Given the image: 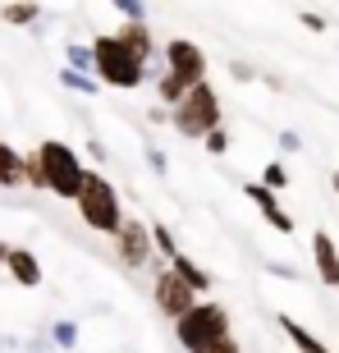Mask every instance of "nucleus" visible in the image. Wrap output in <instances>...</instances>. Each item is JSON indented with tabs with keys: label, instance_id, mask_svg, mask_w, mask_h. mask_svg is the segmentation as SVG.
I'll return each mask as SVG.
<instances>
[{
	"label": "nucleus",
	"instance_id": "29",
	"mask_svg": "<svg viewBox=\"0 0 339 353\" xmlns=\"http://www.w3.org/2000/svg\"><path fill=\"white\" fill-rule=\"evenodd\" d=\"M298 147H302V138H298L294 129H285V133H280V152H298Z\"/></svg>",
	"mask_w": 339,
	"mask_h": 353
},
{
	"label": "nucleus",
	"instance_id": "3",
	"mask_svg": "<svg viewBox=\"0 0 339 353\" xmlns=\"http://www.w3.org/2000/svg\"><path fill=\"white\" fill-rule=\"evenodd\" d=\"M79 216L88 230H96V234H119V225L129 221L124 216V207H119V193H115V183L105 179V174L88 170V179H83V193H79Z\"/></svg>",
	"mask_w": 339,
	"mask_h": 353
},
{
	"label": "nucleus",
	"instance_id": "31",
	"mask_svg": "<svg viewBox=\"0 0 339 353\" xmlns=\"http://www.w3.org/2000/svg\"><path fill=\"white\" fill-rule=\"evenodd\" d=\"M216 353H243V344H238L234 335H229V340H225V344H220V349H216Z\"/></svg>",
	"mask_w": 339,
	"mask_h": 353
},
{
	"label": "nucleus",
	"instance_id": "20",
	"mask_svg": "<svg viewBox=\"0 0 339 353\" xmlns=\"http://www.w3.org/2000/svg\"><path fill=\"white\" fill-rule=\"evenodd\" d=\"M65 55H69V69H79V74H92V69H96V55H92V46H79V41H69Z\"/></svg>",
	"mask_w": 339,
	"mask_h": 353
},
{
	"label": "nucleus",
	"instance_id": "25",
	"mask_svg": "<svg viewBox=\"0 0 339 353\" xmlns=\"http://www.w3.org/2000/svg\"><path fill=\"white\" fill-rule=\"evenodd\" d=\"M119 19H124V23H147V5H133V0H124V5H119Z\"/></svg>",
	"mask_w": 339,
	"mask_h": 353
},
{
	"label": "nucleus",
	"instance_id": "11",
	"mask_svg": "<svg viewBox=\"0 0 339 353\" xmlns=\"http://www.w3.org/2000/svg\"><path fill=\"white\" fill-rule=\"evenodd\" d=\"M5 271H10L14 285H23V289L41 285V262H37V252H28V248H14L10 262H5Z\"/></svg>",
	"mask_w": 339,
	"mask_h": 353
},
{
	"label": "nucleus",
	"instance_id": "13",
	"mask_svg": "<svg viewBox=\"0 0 339 353\" xmlns=\"http://www.w3.org/2000/svg\"><path fill=\"white\" fill-rule=\"evenodd\" d=\"M0 188H23V152L0 143Z\"/></svg>",
	"mask_w": 339,
	"mask_h": 353
},
{
	"label": "nucleus",
	"instance_id": "19",
	"mask_svg": "<svg viewBox=\"0 0 339 353\" xmlns=\"http://www.w3.org/2000/svg\"><path fill=\"white\" fill-rule=\"evenodd\" d=\"M0 19L14 23V28H28V23H37V19H41V5H5Z\"/></svg>",
	"mask_w": 339,
	"mask_h": 353
},
{
	"label": "nucleus",
	"instance_id": "6",
	"mask_svg": "<svg viewBox=\"0 0 339 353\" xmlns=\"http://www.w3.org/2000/svg\"><path fill=\"white\" fill-rule=\"evenodd\" d=\"M152 303H156V312L170 316V321H183V316L193 312L197 303V289L183 280V275H174V266H161L156 275H152Z\"/></svg>",
	"mask_w": 339,
	"mask_h": 353
},
{
	"label": "nucleus",
	"instance_id": "16",
	"mask_svg": "<svg viewBox=\"0 0 339 353\" xmlns=\"http://www.w3.org/2000/svg\"><path fill=\"white\" fill-rule=\"evenodd\" d=\"M243 197H248V202H252V207L261 211V216H271V211H280V202H275V193H271V188H266L261 179H248V183H243Z\"/></svg>",
	"mask_w": 339,
	"mask_h": 353
},
{
	"label": "nucleus",
	"instance_id": "33",
	"mask_svg": "<svg viewBox=\"0 0 339 353\" xmlns=\"http://www.w3.org/2000/svg\"><path fill=\"white\" fill-rule=\"evenodd\" d=\"M330 188H335V193H339V170H335V174H330Z\"/></svg>",
	"mask_w": 339,
	"mask_h": 353
},
{
	"label": "nucleus",
	"instance_id": "10",
	"mask_svg": "<svg viewBox=\"0 0 339 353\" xmlns=\"http://www.w3.org/2000/svg\"><path fill=\"white\" fill-rule=\"evenodd\" d=\"M115 37L124 41V51H129L133 60H143V65H152V60H156V51H161V46H156V37H152V28H147V23H124V28L115 32Z\"/></svg>",
	"mask_w": 339,
	"mask_h": 353
},
{
	"label": "nucleus",
	"instance_id": "24",
	"mask_svg": "<svg viewBox=\"0 0 339 353\" xmlns=\"http://www.w3.org/2000/svg\"><path fill=\"white\" fill-rule=\"evenodd\" d=\"M202 147H207L211 157H225V152H229V129H216V133H207V138H202Z\"/></svg>",
	"mask_w": 339,
	"mask_h": 353
},
{
	"label": "nucleus",
	"instance_id": "2",
	"mask_svg": "<svg viewBox=\"0 0 339 353\" xmlns=\"http://www.w3.org/2000/svg\"><path fill=\"white\" fill-rule=\"evenodd\" d=\"M92 55H96V69H92V79L101 83V88H119V92H133L147 83V65L143 60H133L124 51V41L115 32H101V37L92 41Z\"/></svg>",
	"mask_w": 339,
	"mask_h": 353
},
{
	"label": "nucleus",
	"instance_id": "9",
	"mask_svg": "<svg viewBox=\"0 0 339 353\" xmlns=\"http://www.w3.org/2000/svg\"><path fill=\"white\" fill-rule=\"evenodd\" d=\"M312 262H316V280L326 289H339V243L330 230H316L312 234Z\"/></svg>",
	"mask_w": 339,
	"mask_h": 353
},
{
	"label": "nucleus",
	"instance_id": "22",
	"mask_svg": "<svg viewBox=\"0 0 339 353\" xmlns=\"http://www.w3.org/2000/svg\"><path fill=\"white\" fill-rule=\"evenodd\" d=\"M261 183H266L271 193H280V188H289V170H285V161H271V165L261 170Z\"/></svg>",
	"mask_w": 339,
	"mask_h": 353
},
{
	"label": "nucleus",
	"instance_id": "26",
	"mask_svg": "<svg viewBox=\"0 0 339 353\" xmlns=\"http://www.w3.org/2000/svg\"><path fill=\"white\" fill-rule=\"evenodd\" d=\"M147 165H152V170H156L161 179L170 174V161H165V152H161V147H152V152H147Z\"/></svg>",
	"mask_w": 339,
	"mask_h": 353
},
{
	"label": "nucleus",
	"instance_id": "1",
	"mask_svg": "<svg viewBox=\"0 0 339 353\" xmlns=\"http://www.w3.org/2000/svg\"><path fill=\"white\" fill-rule=\"evenodd\" d=\"M229 335H234L229 312H225L216 299H202L183 321H174V340H179L188 353H216Z\"/></svg>",
	"mask_w": 339,
	"mask_h": 353
},
{
	"label": "nucleus",
	"instance_id": "23",
	"mask_svg": "<svg viewBox=\"0 0 339 353\" xmlns=\"http://www.w3.org/2000/svg\"><path fill=\"white\" fill-rule=\"evenodd\" d=\"M51 340H55V349H74V344H79V326H74V321H55Z\"/></svg>",
	"mask_w": 339,
	"mask_h": 353
},
{
	"label": "nucleus",
	"instance_id": "28",
	"mask_svg": "<svg viewBox=\"0 0 339 353\" xmlns=\"http://www.w3.org/2000/svg\"><path fill=\"white\" fill-rule=\"evenodd\" d=\"M298 19H302V28H312V32H326V19H321L316 10H302Z\"/></svg>",
	"mask_w": 339,
	"mask_h": 353
},
{
	"label": "nucleus",
	"instance_id": "14",
	"mask_svg": "<svg viewBox=\"0 0 339 353\" xmlns=\"http://www.w3.org/2000/svg\"><path fill=\"white\" fill-rule=\"evenodd\" d=\"M188 92H193V88H188L183 79H174L170 69H165V74L156 79V97H161V105H165V110H174V105H183V97H188Z\"/></svg>",
	"mask_w": 339,
	"mask_h": 353
},
{
	"label": "nucleus",
	"instance_id": "21",
	"mask_svg": "<svg viewBox=\"0 0 339 353\" xmlns=\"http://www.w3.org/2000/svg\"><path fill=\"white\" fill-rule=\"evenodd\" d=\"M60 83H65V88H74V92H88V97L101 88V83L92 79V74H79V69H60Z\"/></svg>",
	"mask_w": 339,
	"mask_h": 353
},
{
	"label": "nucleus",
	"instance_id": "12",
	"mask_svg": "<svg viewBox=\"0 0 339 353\" xmlns=\"http://www.w3.org/2000/svg\"><path fill=\"white\" fill-rule=\"evenodd\" d=\"M275 321H280V330H285V340L294 344V349H298V353H335V349H330L326 340H316V335H312V330H307V326H298V321H294V316H289V312H280V316H275Z\"/></svg>",
	"mask_w": 339,
	"mask_h": 353
},
{
	"label": "nucleus",
	"instance_id": "4",
	"mask_svg": "<svg viewBox=\"0 0 339 353\" xmlns=\"http://www.w3.org/2000/svg\"><path fill=\"white\" fill-rule=\"evenodd\" d=\"M170 124H174V133H179V138H207V133L225 129L220 92L211 88V83H197V88L183 97V105H174V110H170Z\"/></svg>",
	"mask_w": 339,
	"mask_h": 353
},
{
	"label": "nucleus",
	"instance_id": "17",
	"mask_svg": "<svg viewBox=\"0 0 339 353\" xmlns=\"http://www.w3.org/2000/svg\"><path fill=\"white\" fill-rule=\"evenodd\" d=\"M23 183H28V188H46V193H51V179H46V165H41L37 147L23 152Z\"/></svg>",
	"mask_w": 339,
	"mask_h": 353
},
{
	"label": "nucleus",
	"instance_id": "7",
	"mask_svg": "<svg viewBox=\"0 0 339 353\" xmlns=\"http://www.w3.org/2000/svg\"><path fill=\"white\" fill-rule=\"evenodd\" d=\"M115 257H119V266H129V271H143V266L156 257L152 225H143L138 216H129V221L119 225V234H115Z\"/></svg>",
	"mask_w": 339,
	"mask_h": 353
},
{
	"label": "nucleus",
	"instance_id": "18",
	"mask_svg": "<svg viewBox=\"0 0 339 353\" xmlns=\"http://www.w3.org/2000/svg\"><path fill=\"white\" fill-rule=\"evenodd\" d=\"M152 243H156V257H165V266L179 257V243H174V234H170V225L152 221Z\"/></svg>",
	"mask_w": 339,
	"mask_h": 353
},
{
	"label": "nucleus",
	"instance_id": "30",
	"mask_svg": "<svg viewBox=\"0 0 339 353\" xmlns=\"http://www.w3.org/2000/svg\"><path fill=\"white\" fill-rule=\"evenodd\" d=\"M147 119H152V124H170V110H165V105H152V110H147Z\"/></svg>",
	"mask_w": 339,
	"mask_h": 353
},
{
	"label": "nucleus",
	"instance_id": "27",
	"mask_svg": "<svg viewBox=\"0 0 339 353\" xmlns=\"http://www.w3.org/2000/svg\"><path fill=\"white\" fill-rule=\"evenodd\" d=\"M229 79H234V83H252L257 74H252V65H243V60H234V65H229Z\"/></svg>",
	"mask_w": 339,
	"mask_h": 353
},
{
	"label": "nucleus",
	"instance_id": "32",
	"mask_svg": "<svg viewBox=\"0 0 339 353\" xmlns=\"http://www.w3.org/2000/svg\"><path fill=\"white\" fill-rule=\"evenodd\" d=\"M10 252H14V243H5V239H0V266L10 262Z\"/></svg>",
	"mask_w": 339,
	"mask_h": 353
},
{
	"label": "nucleus",
	"instance_id": "5",
	"mask_svg": "<svg viewBox=\"0 0 339 353\" xmlns=\"http://www.w3.org/2000/svg\"><path fill=\"white\" fill-rule=\"evenodd\" d=\"M37 157H41V165H46L51 193L65 197V202H79L83 179H88V165L79 161V152L69 143H60V138H46V143H37Z\"/></svg>",
	"mask_w": 339,
	"mask_h": 353
},
{
	"label": "nucleus",
	"instance_id": "15",
	"mask_svg": "<svg viewBox=\"0 0 339 353\" xmlns=\"http://www.w3.org/2000/svg\"><path fill=\"white\" fill-rule=\"evenodd\" d=\"M170 266H174V275H183V280H188V285L197 289V299H202V294H207V289H211V275L202 271V266H197L193 257H188V252H179V257H174V262H170Z\"/></svg>",
	"mask_w": 339,
	"mask_h": 353
},
{
	"label": "nucleus",
	"instance_id": "8",
	"mask_svg": "<svg viewBox=\"0 0 339 353\" xmlns=\"http://www.w3.org/2000/svg\"><path fill=\"white\" fill-rule=\"evenodd\" d=\"M161 55H165V69L174 74V79H183L188 88L207 83V51H202L197 41H188V37H170L165 46H161Z\"/></svg>",
	"mask_w": 339,
	"mask_h": 353
}]
</instances>
